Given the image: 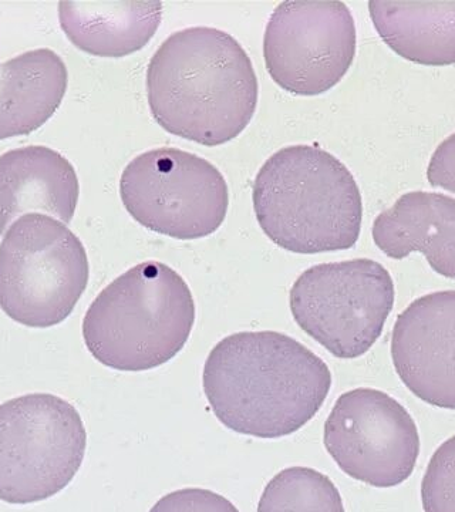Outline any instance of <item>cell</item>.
<instances>
[{"instance_id": "obj_1", "label": "cell", "mask_w": 455, "mask_h": 512, "mask_svg": "<svg viewBox=\"0 0 455 512\" xmlns=\"http://www.w3.org/2000/svg\"><path fill=\"white\" fill-rule=\"evenodd\" d=\"M202 383L212 412L229 430L279 439L301 430L322 409L332 373L291 336L241 332L211 350Z\"/></svg>"}, {"instance_id": "obj_2", "label": "cell", "mask_w": 455, "mask_h": 512, "mask_svg": "<svg viewBox=\"0 0 455 512\" xmlns=\"http://www.w3.org/2000/svg\"><path fill=\"white\" fill-rule=\"evenodd\" d=\"M258 79L235 37L214 28L175 32L147 70L148 106L174 136L217 147L237 138L258 104Z\"/></svg>"}, {"instance_id": "obj_3", "label": "cell", "mask_w": 455, "mask_h": 512, "mask_svg": "<svg viewBox=\"0 0 455 512\" xmlns=\"http://www.w3.org/2000/svg\"><path fill=\"white\" fill-rule=\"evenodd\" d=\"M256 220L273 244L295 254L355 247L363 202L342 161L313 146L282 148L262 165L254 183Z\"/></svg>"}, {"instance_id": "obj_4", "label": "cell", "mask_w": 455, "mask_h": 512, "mask_svg": "<svg viewBox=\"0 0 455 512\" xmlns=\"http://www.w3.org/2000/svg\"><path fill=\"white\" fill-rule=\"evenodd\" d=\"M195 302L180 274L143 262L99 293L83 320V338L97 362L146 372L170 362L190 339Z\"/></svg>"}, {"instance_id": "obj_5", "label": "cell", "mask_w": 455, "mask_h": 512, "mask_svg": "<svg viewBox=\"0 0 455 512\" xmlns=\"http://www.w3.org/2000/svg\"><path fill=\"white\" fill-rule=\"evenodd\" d=\"M82 241L63 222L28 214L0 244V308L10 319L47 329L69 318L89 284Z\"/></svg>"}, {"instance_id": "obj_6", "label": "cell", "mask_w": 455, "mask_h": 512, "mask_svg": "<svg viewBox=\"0 0 455 512\" xmlns=\"http://www.w3.org/2000/svg\"><path fill=\"white\" fill-rule=\"evenodd\" d=\"M86 447L82 417L62 397L32 393L0 404V501L35 504L59 494Z\"/></svg>"}, {"instance_id": "obj_7", "label": "cell", "mask_w": 455, "mask_h": 512, "mask_svg": "<svg viewBox=\"0 0 455 512\" xmlns=\"http://www.w3.org/2000/svg\"><path fill=\"white\" fill-rule=\"evenodd\" d=\"M394 282L383 265L360 258L312 266L291 289L295 322L339 359L372 349L393 311Z\"/></svg>"}, {"instance_id": "obj_8", "label": "cell", "mask_w": 455, "mask_h": 512, "mask_svg": "<svg viewBox=\"0 0 455 512\" xmlns=\"http://www.w3.org/2000/svg\"><path fill=\"white\" fill-rule=\"evenodd\" d=\"M120 195L138 224L181 241L214 234L229 205L228 184L218 168L177 148L134 158L121 175Z\"/></svg>"}, {"instance_id": "obj_9", "label": "cell", "mask_w": 455, "mask_h": 512, "mask_svg": "<svg viewBox=\"0 0 455 512\" xmlns=\"http://www.w3.org/2000/svg\"><path fill=\"white\" fill-rule=\"evenodd\" d=\"M355 55V19L343 2H283L266 25V70L296 96L329 92L349 72Z\"/></svg>"}, {"instance_id": "obj_10", "label": "cell", "mask_w": 455, "mask_h": 512, "mask_svg": "<svg viewBox=\"0 0 455 512\" xmlns=\"http://www.w3.org/2000/svg\"><path fill=\"white\" fill-rule=\"evenodd\" d=\"M323 443L343 473L376 488L404 483L420 456L419 429L410 413L389 394L364 387L336 400Z\"/></svg>"}, {"instance_id": "obj_11", "label": "cell", "mask_w": 455, "mask_h": 512, "mask_svg": "<svg viewBox=\"0 0 455 512\" xmlns=\"http://www.w3.org/2000/svg\"><path fill=\"white\" fill-rule=\"evenodd\" d=\"M392 359L414 396L455 410V291L428 293L400 313L393 329Z\"/></svg>"}, {"instance_id": "obj_12", "label": "cell", "mask_w": 455, "mask_h": 512, "mask_svg": "<svg viewBox=\"0 0 455 512\" xmlns=\"http://www.w3.org/2000/svg\"><path fill=\"white\" fill-rule=\"evenodd\" d=\"M76 170L49 147L30 146L0 156V234L23 215H53L70 224L79 202Z\"/></svg>"}, {"instance_id": "obj_13", "label": "cell", "mask_w": 455, "mask_h": 512, "mask_svg": "<svg viewBox=\"0 0 455 512\" xmlns=\"http://www.w3.org/2000/svg\"><path fill=\"white\" fill-rule=\"evenodd\" d=\"M372 234L374 244L389 258L421 252L434 272L455 279V198L407 192L377 215Z\"/></svg>"}, {"instance_id": "obj_14", "label": "cell", "mask_w": 455, "mask_h": 512, "mask_svg": "<svg viewBox=\"0 0 455 512\" xmlns=\"http://www.w3.org/2000/svg\"><path fill=\"white\" fill-rule=\"evenodd\" d=\"M62 57L36 49L0 63V140L28 136L52 119L66 94Z\"/></svg>"}, {"instance_id": "obj_15", "label": "cell", "mask_w": 455, "mask_h": 512, "mask_svg": "<svg viewBox=\"0 0 455 512\" xmlns=\"http://www.w3.org/2000/svg\"><path fill=\"white\" fill-rule=\"evenodd\" d=\"M163 19L161 2H62L59 20L77 49L97 57H126L146 47Z\"/></svg>"}, {"instance_id": "obj_16", "label": "cell", "mask_w": 455, "mask_h": 512, "mask_svg": "<svg viewBox=\"0 0 455 512\" xmlns=\"http://www.w3.org/2000/svg\"><path fill=\"white\" fill-rule=\"evenodd\" d=\"M370 18L397 55L423 66L455 64V2L369 3Z\"/></svg>"}, {"instance_id": "obj_17", "label": "cell", "mask_w": 455, "mask_h": 512, "mask_svg": "<svg viewBox=\"0 0 455 512\" xmlns=\"http://www.w3.org/2000/svg\"><path fill=\"white\" fill-rule=\"evenodd\" d=\"M258 512H345V505L328 476L308 467H291L266 485Z\"/></svg>"}, {"instance_id": "obj_18", "label": "cell", "mask_w": 455, "mask_h": 512, "mask_svg": "<svg viewBox=\"0 0 455 512\" xmlns=\"http://www.w3.org/2000/svg\"><path fill=\"white\" fill-rule=\"evenodd\" d=\"M424 512H455V436L431 457L421 483Z\"/></svg>"}, {"instance_id": "obj_19", "label": "cell", "mask_w": 455, "mask_h": 512, "mask_svg": "<svg viewBox=\"0 0 455 512\" xmlns=\"http://www.w3.org/2000/svg\"><path fill=\"white\" fill-rule=\"evenodd\" d=\"M150 512H239L228 498L202 488H184L164 495Z\"/></svg>"}, {"instance_id": "obj_20", "label": "cell", "mask_w": 455, "mask_h": 512, "mask_svg": "<svg viewBox=\"0 0 455 512\" xmlns=\"http://www.w3.org/2000/svg\"><path fill=\"white\" fill-rule=\"evenodd\" d=\"M427 180L431 187L455 194V133L434 151L427 168Z\"/></svg>"}]
</instances>
